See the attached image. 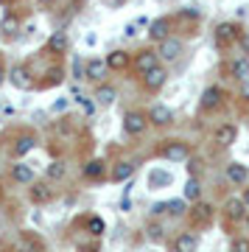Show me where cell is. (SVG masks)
Segmentation results:
<instances>
[{
    "instance_id": "cell-1",
    "label": "cell",
    "mask_w": 249,
    "mask_h": 252,
    "mask_svg": "<svg viewBox=\"0 0 249 252\" xmlns=\"http://www.w3.org/2000/svg\"><path fill=\"white\" fill-rule=\"evenodd\" d=\"M157 154H160L162 160H171V162H182L190 157V146L185 140H162V146H157Z\"/></svg>"
},
{
    "instance_id": "cell-2",
    "label": "cell",
    "mask_w": 249,
    "mask_h": 252,
    "mask_svg": "<svg viewBox=\"0 0 249 252\" xmlns=\"http://www.w3.org/2000/svg\"><path fill=\"white\" fill-rule=\"evenodd\" d=\"M149 118L143 115V112H126L124 115V132L129 137H140L146 135V129H149Z\"/></svg>"
},
{
    "instance_id": "cell-3",
    "label": "cell",
    "mask_w": 249,
    "mask_h": 252,
    "mask_svg": "<svg viewBox=\"0 0 249 252\" xmlns=\"http://www.w3.org/2000/svg\"><path fill=\"white\" fill-rule=\"evenodd\" d=\"M140 81H143V87L149 93H160L162 87H165V81H168V73H165V67H152V70H146L140 76Z\"/></svg>"
},
{
    "instance_id": "cell-4",
    "label": "cell",
    "mask_w": 249,
    "mask_h": 252,
    "mask_svg": "<svg viewBox=\"0 0 249 252\" xmlns=\"http://www.w3.org/2000/svg\"><path fill=\"white\" fill-rule=\"evenodd\" d=\"M179 54H182V39L177 36H165L162 42H157V56L162 62H177Z\"/></svg>"
},
{
    "instance_id": "cell-5",
    "label": "cell",
    "mask_w": 249,
    "mask_h": 252,
    "mask_svg": "<svg viewBox=\"0 0 249 252\" xmlns=\"http://www.w3.org/2000/svg\"><path fill=\"white\" fill-rule=\"evenodd\" d=\"M187 219H190L193 227H207L213 221V205H207V202H193V207L187 210Z\"/></svg>"
},
{
    "instance_id": "cell-6",
    "label": "cell",
    "mask_w": 249,
    "mask_h": 252,
    "mask_svg": "<svg viewBox=\"0 0 249 252\" xmlns=\"http://www.w3.org/2000/svg\"><path fill=\"white\" fill-rule=\"evenodd\" d=\"M160 64V56H157V51H152V48H143V51H137V54L132 56V67L137 73H146V70H152V67H157Z\"/></svg>"
},
{
    "instance_id": "cell-7",
    "label": "cell",
    "mask_w": 249,
    "mask_h": 252,
    "mask_svg": "<svg viewBox=\"0 0 249 252\" xmlns=\"http://www.w3.org/2000/svg\"><path fill=\"white\" fill-rule=\"evenodd\" d=\"M238 36H241L238 23H218L216 26V42H218V48H227L232 42H238Z\"/></svg>"
},
{
    "instance_id": "cell-8",
    "label": "cell",
    "mask_w": 249,
    "mask_h": 252,
    "mask_svg": "<svg viewBox=\"0 0 249 252\" xmlns=\"http://www.w3.org/2000/svg\"><path fill=\"white\" fill-rule=\"evenodd\" d=\"M224 98H227V93H224L218 84H213V87H207V90L202 93L199 107H202V112H213V109H218L224 104Z\"/></svg>"
},
{
    "instance_id": "cell-9",
    "label": "cell",
    "mask_w": 249,
    "mask_h": 252,
    "mask_svg": "<svg viewBox=\"0 0 249 252\" xmlns=\"http://www.w3.org/2000/svg\"><path fill=\"white\" fill-rule=\"evenodd\" d=\"M54 188L48 185V180L45 182H31L28 185V199L34 202V205H48V202H54Z\"/></svg>"
},
{
    "instance_id": "cell-10",
    "label": "cell",
    "mask_w": 249,
    "mask_h": 252,
    "mask_svg": "<svg viewBox=\"0 0 249 252\" xmlns=\"http://www.w3.org/2000/svg\"><path fill=\"white\" fill-rule=\"evenodd\" d=\"M146 118H149L152 126H171L174 124V112H171V107H165V104H154V107L146 112Z\"/></svg>"
},
{
    "instance_id": "cell-11",
    "label": "cell",
    "mask_w": 249,
    "mask_h": 252,
    "mask_svg": "<svg viewBox=\"0 0 249 252\" xmlns=\"http://www.w3.org/2000/svg\"><path fill=\"white\" fill-rule=\"evenodd\" d=\"M67 48H70V39L64 31H54V34L48 36V42H45V51L54 56H64L67 54Z\"/></svg>"
},
{
    "instance_id": "cell-12",
    "label": "cell",
    "mask_w": 249,
    "mask_h": 252,
    "mask_svg": "<svg viewBox=\"0 0 249 252\" xmlns=\"http://www.w3.org/2000/svg\"><path fill=\"white\" fill-rule=\"evenodd\" d=\"M224 219L227 221H244L247 219V205L241 202V196H230L224 202Z\"/></svg>"
},
{
    "instance_id": "cell-13",
    "label": "cell",
    "mask_w": 249,
    "mask_h": 252,
    "mask_svg": "<svg viewBox=\"0 0 249 252\" xmlns=\"http://www.w3.org/2000/svg\"><path fill=\"white\" fill-rule=\"evenodd\" d=\"M104 62H107L109 70L121 73V70H129V67H132V56L126 54V51H121V48H115V51H109V54H107Z\"/></svg>"
},
{
    "instance_id": "cell-14",
    "label": "cell",
    "mask_w": 249,
    "mask_h": 252,
    "mask_svg": "<svg viewBox=\"0 0 249 252\" xmlns=\"http://www.w3.org/2000/svg\"><path fill=\"white\" fill-rule=\"evenodd\" d=\"M171 28H174V23L168 17L154 20V23H149V39L152 42H162L165 36H171Z\"/></svg>"
},
{
    "instance_id": "cell-15",
    "label": "cell",
    "mask_w": 249,
    "mask_h": 252,
    "mask_svg": "<svg viewBox=\"0 0 249 252\" xmlns=\"http://www.w3.org/2000/svg\"><path fill=\"white\" fill-rule=\"evenodd\" d=\"M20 244H23V250L26 252H45V238L34 230H23L20 233Z\"/></svg>"
},
{
    "instance_id": "cell-16",
    "label": "cell",
    "mask_w": 249,
    "mask_h": 252,
    "mask_svg": "<svg viewBox=\"0 0 249 252\" xmlns=\"http://www.w3.org/2000/svg\"><path fill=\"white\" fill-rule=\"evenodd\" d=\"M199 250V238L193 233H179L171 241V252H196Z\"/></svg>"
},
{
    "instance_id": "cell-17",
    "label": "cell",
    "mask_w": 249,
    "mask_h": 252,
    "mask_svg": "<svg viewBox=\"0 0 249 252\" xmlns=\"http://www.w3.org/2000/svg\"><path fill=\"white\" fill-rule=\"evenodd\" d=\"M227 73H230L235 81H249V59L244 56H235L227 62Z\"/></svg>"
},
{
    "instance_id": "cell-18",
    "label": "cell",
    "mask_w": 249,
    "mask_h": 252,
    "mask_svg": "<svg viewBox=\"0 0 249 252\" xmlns=\"http://www.w3.org/2000/svg\"><path fill=\"white\" fill-rule=\"evenodd\" d=\"M224 174H227V182H232V185H247L249 180V168L241 162H227Z\"/></svg>"
},
{
    "instance_id": "cell-19",
    "label": "cell",
    "mask_w": 249,
    "mask_h": 252,
    "mask_svg": "<svg viewBox=\"0 0 249 252\" xmlns=\"http://www.w3.org/2000/svg\"><path fill=\"white\" fill-rule=\"evenodd\" d=\"M235 137H238V126H235V124H221L218 129H216L213 140H216L218 146H224V149H227V146L235 143Z\"/></svg>"
},
{
    "instance_id": "cell-20",
    "label": "cell",
    "mask_w": 249,
    "mask_h": 252,
    "mask_svg": "<svg viewBox=\"0 0 249 252\" xmlns=\"http://www.w3.org/2000/svg\"><path fill=\"white\" fill-rule=\"evenodd\" d=\"M9 81L17 87V90H28V87H34V81H31V73L23 67V64H17V67H11L9 70Z\"/></svg>"
},
{
    "instance_id": "cell-21",
    "label": "cell",
    "mask_w": 249,
    "mask_h": 252,
    "mask_svg": "<svg viewBox=\"0 0 249 252\" xmlns=\"http://www.w3.org/2000/svg\"><path fill=\"white\" fill-rule=\"evenodd\" d=\"M93 98H95V104H101V107H112V104L118 101V90L112 87V84H98Z\"/></svg>"
},
{
    "instance_id": "cell-22",
    "label": "cell",
    "mask_w": 249,
    "mask_h": 252,
    "mask_svg": "<svg viewBox=\"0 0 249 252\" xmlns=\"http://www.w3.org/2000/svg\"><path fill=\"white\" fill-rule=\"evenodd\" d=\"M107 62L104 59H90L87 64H84V79H93V81H104V76H107Z\"/></svg>"
},
{
    "instance_id": "cell-23",
    "label": "cell",
    "mask_w": 249,
    "mask_h": 252,
    "mask_svg": "<svg viewBox=\"0 0 249 252\" xmlns=\"http://www.w3.org/2000/svg\"><path fill=\"white\" fill-rule=\"evenodd\" d=\"M107 177V162L104 160H90L87 165H84V180H93V182H101Z\"/></svg>"
},
{
    "instance_id": "cell-24",
    "label": "cell",
    "mask_w": 249,
    "mask_h": 252,
    "mask_svg": "<svg viewBox=\"0 0 249 252\" xmlns=\"http://www.w3.org/2000/svg\"><path fill=\"white\" fill-rule=\"evenodd\" d=\"M67 177V162L64 160H54L45 165V180L48 182H62Z\"/></svg>"
},
{
    "instance_id": "cell-25",
    "label": "cell",
    "mask_w": 249,
    "mask_h": 252,
    "mask_svg": "<svg viewBox=\"0 0 249 252\" xmlns=\"http://www.w3.org/2000/svg\"><path fill=\"white\" fill-rule=\"evenodd\" d=\"M11 177H14V182H20V185H31V182H34V168H31L28 162H17V165H11Z\"/></svg>"
},
{
    "instance_id": "cell-26",
    "label": "cell",
    "mask_w": 249,
    "mask_h": 252,
    "mask_svg": "<svg viewBox=\"0 0 249 252\" xmlns=\"http://www.w3.org/2000/svg\"><path fill=\"white\" fill-rule=\"evenodd\" d=\"M132 174H134V162L121 160V162H115V168L109 171V180H112V182H124V180H129Z\"/></svg>"
},
{
    "instance_id": "cell-27",
    "label": "cell",
    "mask_w": 249,
    "mask_h": 252,
    "mask_svg": "<svg viewBox=\"0 0 249 252\" xmlns=\"http://www.w3.org/2000/svg\"><path fill=\"white\" fill-rule=\"evenodd\" d=\"M36 146V140H34V135H20L17 137V143H14V149H11V154L17 157V160H23L31 149Z\"/></svg>"
},
{
    "instance_id": "cell-28",
    "label": "cell",
    "mask_w": 249,
    "mask_h": 252,
    "mask_svg": "<svg viewBox=\"0 0 249 252\" xmlns=\"http://www.w3.org/2000/svg\"><path fill=\"white\" fill-rule=\"evenodd\" d=\"M202 199V185H199V180H190L185 182V202H199Z\"/></svg>"
},
{
    "instance_id": "cell-29",
    "label": "cell",
    "mask_w": 249,
    "mask_h": 252,
    "mask_svg": "<svg viewBox=\"0 0 249 252\" xmlns=\"http://www.w3.org/2000/svg\"><path fill=\"white\" fill-rule=\"evenodd\" d=\"M171 182H174V174H171V171H152V174H149V185H152V188L171 185Z\"/></svg>"
},
{
    "instance_id": "cell-30",
    "label": "cell",
    "mask_w": 249,
    "mask_h": 252,
    "mask_svg": "<svg viewBox=\"0 0 249 252\" xmlns=\"http://www.w3.org/2000/svg\"><path fill=\"white\" fill-rule=\"evenodd\" d=\"M0 31H3V34H17L20 31V20L14 17V14H3V20H0Z\"/></svg>"
},
{
    "instance_id": "cell-31",
    "label": "cell",
    "mask_w": 249,
    "mask_h": 252,
    "mask_svg": "<svg viewBox=\"0 0 249 252\" xmlns=\"http://www.w3.org/2000/svg\"><path fill=\"white\" fill-rule=\"evenodd\" d=\"M48 79L42 81V87H56V84H62V79H64V70L62 67H54L51 73H45Z\"/></svg>"
},
{
    "instance_id": "cell-32",
    "label": "cell",
    "mask_w": 249,
    "mask_h": 252,
    "mask_svg": "<svg viewBox=\"0 0 249 252\" xmlns=\"http://www.w3.org/2000/svg\"><path fill=\"white\" fill-rule=\"evenodd\" d=\"M87 230H90V235H101L104 233V221H101L98 216H90L87 219Z\"/></svg>"
},
{
    "instance_id": "cell-33",
    "label": "cell",
    "mask_w": 249,
    "mask_h": 252,
    "mask_svg": "<svg viewBox=\"0 0 249 252\" xmlns=\"http://www.w3.org/2000/svg\"><path fill=\"white\" fill-rule=\"evenodd\" d=\"M185 210H187V202H185V199H174V202H168V213H174V216L185 213Z\"/></svg>"
},
{
    "instance_id": "cell-34",
    "label": "cell",
    "mask_w": 249,
    "mask_h": 252,
    "mask_svg": "<svg viewBox=\"0 0 249 252\" xmlns=\"http://www.w3.org/2000/svg\"><path fill=\"white\" fill-rule=\"evenodd\" d=\"M76 104H79L81 109H84V112H87V115H93V112H95V101H90V98H84V95H76Z\"/></svg>"
},
{
    "instance_id": "cell-35",
    "label": "cell",
    "mask_w": 249,
    "mask_h": 252,
    "mask_svg": "<svg viewBox=\"0 0 249 252\" xmlns=\"http://www.w3.org/2000/svg\"><path fill=\"white\" fill-rule=\"evenodd\" d=\"M230 252H249V238H235Z\"/></svg>"
},
{
    "instance_id": "cell-36",
    "label": "cell",
    "mask_w": 249,
    "mask_h": 252,
    "mask_svg": "<svg viewBox=\"0 0 249 252\" xmlns=\"http://www.w3.org/2000/svg\"><path fill=\"white\" fill-rule=\"evenodd\" d=\"M146 233H149L152 241H162V227L160 224H149V227H146Z\"/></svg>"
},
{
    "instance_id": "cell-37",
    "label": "cell",
    "mask_w": 249,
    "mask_h": 252,
    "mask_svg": "<svg viewBox=\"0 0 249 252\" xmlns=\"http://www.w3.org/2000/svg\"><path fill=\"white\" fill-rule=\"evenodd\" d=\"M73 79H84V62H81L79 56L73 59Z\"/></svg>"
},
{
    "instance_id": "cell-38",
    "label": "cell",
    "mask_w": 249,
    "mask_h": 252,
    "mask_svg": "<svg viewBox=\"0 0 249 252\" xmlns=\"http://www.w3.org/2000/svg\"><path fill=\"white\" fill-rule=\"evenodd\" d=\"M152 213L154 216H165V213H168V202H157V205L152 207Z\"/></svg>"
},
{
    "instance_id": "cell-39",
    "label": "cell",
    "mask_w": 249,
    "mask_h": 252,
    "mask_svg": "<svg viewBox=\"0 0 249 252\" xmlns=\"http://www.w3.org/2000/svg\"><path fill=\"white\" fill-rule=\"evenodd\" d=\"M238 42H241V48H244V51H247V54H249V34H247V31H241Z\"/></svg>"
},
{
    "instance_id": "cell-40",
    "label": "cell",
    "mask_w": 249,
    "mask_h": 252,
    "mask_svg": "<svg viewBox=\"0 0 249 252\" xmlns=\"http://www.w3.org/2000/svg\"><path fill=\"white\" fill-rule=\"evenodd\" d=\"M241 84H244V87H241V98L249 101V81H241Z\"/></svg>"
},
{
    "instance_id": "cell-41",
    "label": "cell",
    "mask_w": 249,
    "mask_h": 252,
    "mask_svg": "<svg viewBox=\"0 0 249 252\" xmlns=\"http://www.w3.org/2000/svg\"><path fill=\"white\" fill-rule=\"evenodd\" d=\"M241 202L247 205V210H249V188H244V193H241Z\"/></svg>"
},
{
    "instance_id": "cell-42",
    "label": "cell",
    "mask_w": 249,
    "mask_h": 252,
    "mask_svg": "<svg viewBox=\"0 0 249 252\" xmlns=\"http://www.w3.org/2000/svg\"><path fill=\"white\" fill-rule=\"evenodd\" d=\"M36 3H39V6H51V3H54V0H36Z\"/></svg>"
},
{
    "instance_id": "cell-43",
    "label": "cell",
    "mask_w": 249,
    "mask_h": 252,
    "mask_svg": "<svg viewBox=\"0 0 249 252\" xmlns=\"http://www.w3.org/2000/svg\"><path fill=\"white\" fill-rule=\"evenodd\" d=\"M3 79H6V73H3V67H0V84H3Z\"/></svg>"
}]
</instances>
